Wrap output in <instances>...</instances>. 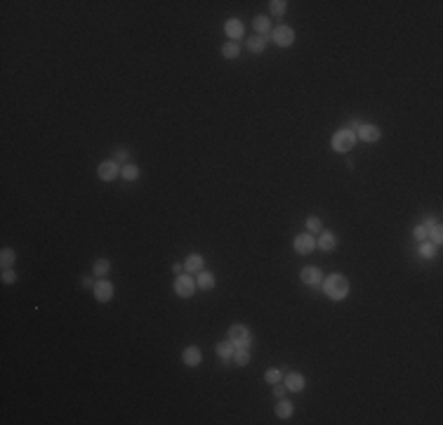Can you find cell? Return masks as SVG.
Returning a JSON list of instances; mask_svg holds the SVG:
<instances>
[{
    "mask_svg": "<svg viewBox=\"0 0 443 425\" xmlns=\"http://www.w3.org/2000/svg\"><path fill=\"white\" fill-rule=\"evenodd\" d=\"M245 47H248V52L260 54V52H264V47H266V38H264V36H253L248 43H245Z\"/></svg>",
    "mask_w": 443,
    "mask_h": 425,
    "instance_id": "d6986e66",
    "label": "cell"
},
{
    "mask_svg": "<svg viewBox=\"0 0 443 425\" xmlns=\"http://www.w3.org/2000/svg\"><path fill=\"white\" fill-rule=\"evenodd\" d=\"M181 362H184V366L193 369V366H198V364L203 362V352H200L196 345H189V347L181 352Z\"/></svg>",
    "mask_w": 443,
    "mask_h": 425,
    "instance_id": "7c38bea8",
    "label": "cell"
},
{
    "mask_svg": "<svg viewBox=\"0 0 443 425\" xmlns=\"http://www.w3.org/2000/svg\"><path fill=\"white\" fill-rule=\"evenodd\" d=\"M283 385L290 390V392H302L304 390V385H307V380H304V376L297 371H290L288 376H283Z\"/></svg>",
    "mask_w": 443,
    "mask_h": 425,
    "instance_id": "8fae6325",
    "label": "cell"
},
{
    "mask_svg": "<svg viewBox=\"0 0 443 425\" xmlns=\"http://www.w3.org/2000/svg\"><path fill=\"white\" fill-rule=\"evenodd\" d=\"M429 234H432V239H434V246H441V241H443V229H441V225H439V222H434V225H432Z\"/></svg>",
    "mask_w": 443,
    "mask_h": 425,
    "instance_id": "f546056e",
    "label": "cell"
},
{
    "mask_svg": "<svg viewBox=\"0 0 443 425\" xmlns=\"http://www.w3.org/2000/svg\"><path fill=\"white\" fill-rule=\"evenodd\" d=\"M234 350H236V347H234V343H231L229 338L215 345V352H217V357L222 359V362H224V359H231V357H234Z\"/></svg>",
    "mask_w": 443,
    "mask_h": 425,
    "instance_id": "ac0fdd59",
    "label": "cell"
},
{
    "mask_svg": "<svg viewBox=\"0 0 443 425\" xmlns=\"http://www.w3.org/2000/svg\"><path fill=\"white\" fill-rule=\"evenodd\" d=\"M196 279L191 277V274H179L177 279H175V293L179 295V298H191L193 293H196Z\"/></svg>",
    "mask_w": 443,
    "mask_h": 425,
    "instance_id": "277c9868",
    "label": "cell"
},
{
    "mask_svg": "<svg viewBox=\"0 0 443 425\" xmlns=\"http://www.w3.org/2000/svg\"><path fill=\"white\" fill-rule=\"evenodd\" d=\"M215 274L212 272H208V270H200L198 272V277H196V286L198 288H203V290H212L215 288Z\"/></svg>",
    "mask_w": 443,
    "mask_h": 425,
    "instance_id": "9a60e30c",
    "label": "cell"
},
{
    "mask_svg": "<svg viewBox=\"0 0 443 425\" xmlns=\"http://www.w3.org/2000/svg\"><path fill=\"white\" fill-rule=\"evenodd\" d=\"M307 229H309V232H323V222H321V217H316V215L307 217Z\"/></svg>",
    "mask_w": 443,
    "mask_h": 425,
    "instance_id": "f1b7e54d",
    "label": "cell"
},
{
    "mask_svg": "<svg viewBox=\"0 0 443 425\" xmlns=\"http://www.w3.org/2000/svg\"><path fill=\"white\" fill-rule=\"evenodd\" d=\"M337 244H340V239L333 234V232H321V236H318V251H323V253H333L335 248H337Z\"/></svg>",
    "mask_w": 443,
    "mask_h": 425,
    "instance_id": "4fadbf2b",
    "label": "cell"
},
{
    "mask_svg": "<svg viewBox=\"0 0 443 425\" xmlns=\"http://www.w3.org/2000/svg\"><path fill=\"white\" fill-rule=\"evenodd\" d=\"M231 359H234V364H238V366H248V364H250V350H248V347H236Z\"/></svg>",
    "mask_w": 443,
    "mask_h": 425,
    "instance_id": "44dd1931",
    "label": "cell"
},
{
    "mask_svg": "<svg viewBox=\"0 0 443 425\" xmlns=\"http://www.w3.org/2000/svg\"><path fill=\"white\" fill-rule=\"evenodd\" d=\"M269 7H271V14L283 17V14H285V9H288V2H285V0H271V2H269Z\"/></svg>",
    "mask_w": 443,
    "mask_h": 425,
    "instance_id": "4316f807",
    "label": "cell"
},
{
    "mask_svg": "<svg viewBox=\"0 0 443 425\" xmlns=\"http://www.w3.org/2000/svg\"><path fill=\"white\" fill-rule=\"evenodd\" d=\"M92 290H94V298L99 300V302H109V300L113 298V283L106 279H99Z\"/></svg>",
    "mask_w": 443,
    "mask_h": 425,
    "instance_id": "30bf717a",
    "label": "cell"
},
{
    "mask_svg": "<svg viewBox=\"0 0 443 425\" xmlns=\"http://www.w3.org/2000/svg\"><path fill=\"white\" fill-rule=\"evenodd\" d=\"M413 236H415L417 241H425V239H429V232H427L425 225H415L413 227Z\"/></svg>",
    "mask_w": 443,
    "mask_h": 425,
    "instance_id": "4dcf8cb0",
    "label": "cell"
},
{
    "mask_svg": "<svg viewBox=\"0 0 443 425\" xmlns=\"http://www.w3.org/2000/svg\"><path fill=\"white\" fill-rule=\"evenodd\" d=\"M120 177H125L127 182H135L139 177V165L135 163H125L123 168H120Z\"/></svg>",
    "mask_w": 443,
    "mask_h": 425,
    "instance_id": "7402d4cb",
    "label": "cell"
},
{
    "mask_svg": "<svg viewBox=\"0 0 443 425\" xmlns=\"http://www.w3.org/2000/svg\"><path fill=\"white\" fill-rule=\"evenodd\" d=\"M203 267H205V258H203V255H198V253L189 255V258H186V263H184V270L191 272V274H198Z\"/></svg>",
    "mask_w": 443,
    "mask_h": 425,
    "instance_id": "2e32d148",
    "label": "cell"
},
{
    "mask_svg": "<svg viewBox=\"0 0 443 425\" xmlns=\"http://www.w3.org/2000/svg\"><path fill=\"white\" fill-rule=\"evenodd\" d=\"M356 137L363 140V142H368V144H375V142H380L382 133H380V128L372 126V123H361L358 130H356Z\"/></svg>",
    "mask_w": 443,
    "mask_h": 425,
    "instance_id": "52a82bcc",
    "label": "cell"
},
{
    "mask_svg": "<svg viewBox=\"0 0 443 425\" xmlns=\"http://www.w3.org/2000/svg\"><path fill=\"white\" fill-rule=\"evenodd\" d=\"M321 288L330 300H344L349 295V279L344 274H330V277H323V283Z\"/></svg>",
    "mask_w": 443,
    "mask_h": 425,
    "instance_id": "6da1fadb",
    "label": "cell"
},
{
    "mask_svg": "<svg viewBox=\"0 0 443 425\" xmlns=\"http://www.w3.org/2000/svg\"><path fill=\"white\" fill-rule=\"evenodd\" d=\"M92 272L97 274V277H106L111 272V260H106V258H99V260H94V265H92Z\"/></svg>",
    "mask_w": 443,
    "mask_h": 425,
    "instance_id": "cb8c5ba5",
    "label": "cell"
},
{
    "mask_svg": "<svg viewBox=\"0 0 443 425\" xmlns=\"http://www.w3.org/2000/svg\"><path fill=\"white\" fill-rule=\"evenodd\" d=\"M273 411H276V416H278V418H290V416H292V411H295V407H292V402H288V399L280 397Z\"/></svg>",
    "mask_w": 443,
    "mask_h": 425,
    "instance_id": "ffe728a7",
    "label": "cell"
},
{
    "mask_svg": "<svg viewBox=\"0 0 443 425\" xmlns=\"http://www.w3.org/2000/svg\"><path fill=\"white\" fill-rule=\"evenodd\" d=\"M172 272H175V274L179 277L181 272H184V265H181V263H175V265H172Z\"/></svg>",
    "mask_w": 443,
    "mask_h": 425,
    "instance_id": "e575fe53",
    "label": "cell"
},
{
    "mask_svg": "<svg viewBox=\"0 0 443 425\" xmlns=\"http://www.w3.org/2000/svg\"><path fill=\"white\" fill-rule=\"evenodd\" d=\"M299 279H302V283L318 288V286L323 283V272L318 270V267H304V270L299 272Z\"/></svg>",
    "mask_w": 443,
    "mask_h": 425,
    "instance_id": "9c48e42d",
    "label": "cell"
},
{
    "mask_svg": "<svg viewBox=\"0 0 443 425\" xmlns=\"http://www.w3.org/2000/svg\"><path fill=\"white\" fill-rule=\"evenodd\" d=\"M264 380H266V383H271V385L283 383V371H280V369H269V371L264 373Z\"/></svg>",
    "mask_w": 443,
    "mask_h": 425,
    "instance_id": "83f0119b",
    "label": "cell"
},
{
    "mask_svg": "<svg viewBox=\"0 0 443 425\" xmlns=\"http://www.w3.org/2000/svg\"><path fill=\"white\" fill-rule=\"evenodd\" d=\"M224 33L231 38V40H241L243 33H245L243 21H241V19H229V21L224 24Z\"/></svg>",
    "mask_w": 443,
    "mask_h": 425,
    "instance_id": "5bb4252c",
    "label": "cell"
},
{
    "mask_svg": "<svg viewBox=\"0 0 443 425\" xmlns=\"http://www.w3.org/2000/svg\"><path fill=\"white\" fill-rule=\"evenodd\" d=\"M83 286H88V288H94V283H92L90 277H83Z\"/></svg>",
    "mask_w": 443,
    "mask_h": 425,
    "instance_id": "d590c367",
    "label": "cell"
},
{
    "mask_svg": "<svg viewBox=\"0 0 443 425\" xmlns=\"http://www.w3.org/2000/svg\"><path fill=\"white\" fill-rule=\"evenodd\" d=\"M238 54H241V45H238V43H234V40L222 45V57H224V59H236Z\"/></svg>",
    "mask_w": 443,
    "mask_h": 425,
    "instance_id": "d4e9b609",
    "label": "cell"
},
{
    "mask_svg": "<svg viewBox=\"0 0 443 425\" xmlns=\"http://www.w3.org/2000/svg\"><path fill=\"white\" fill-rule=\"evenodd\" d=\"M17 281V272L14 270H2V283H14Z\"/></svg>",
    "mask_w": 443,
    "mask_h": 425,
    "instance_id": "1f68e13d",
    "label": "cell"
},
{
    "mask_svg": "<svg viewBox=\"0 0 443 425\" xmlns=\"http://www.w3.org/2000/svg\"><path fill=\"white\" fill-rule=\"evenodd\" d=\"M14 260H17V253H14L12 248H2V253H0V267H2V270H9V267L14 265Z\"/></svg>",
    "mask_w": 443,
    "mask_h": 425,
    "instance_id": "603a6c76",
    "label": "cell"
},
{
    "mask_svg": "<svg viewBox=\"0 0 443 425\" xmlns=\"http://www.w3.org/2000/svg\"><path fill=\"white\" fill-rule=\"evenodd\" d=\"M253 26H255V31L260 33V36H271V21H269V17H262V14H257V17L253 19Z\"/></svg>",
    "mask_w": 443,
    "mask_h": 425,
    "instance_id": "e0dca14e",
    "label": "cell"
},
{
    "mask_svg": "<svg viewBox=\"0 0 443 425\" xmlns=\"http://www.w3.org/2000/svg\"><path fill=\"white\" fill-rule=\"evenodd\" d=\"M226 338L234 343V347H250V345H253V333H250V328L243 326V324H234V326H231Z\"/></svg>",
    "mask_w": 443,
    "mask_h": 425,
    "instance_id": "3957f363",
    "label": "cell"
},
{
    "mask_svg": "<svg viewBox=\"0 0 443 425\" xmlns=\"http://www.w3.org/2000/svg\"><path fill=\"white\" fill-rule=\"evenodd\" d=\"M292 246H295V251H297L299 255H309V253H314L316 251V239H314V234H297L295 236V241H292Z\"/></svg>",
    "mask_w": 443,
    "mask_h": 425,
    "instance_id": "8992f818",
    "label": "cell"
},
{
    "mask_svg": "<svg viewBox=\"0 0 443 425\" xmlns=\"http://www.w3.org/2000/svg\"><path fill=\"white\" fill-rule=\"evenodd\" d=\"M356 133L354 130H349V128H342V130H337L333 135V140H330V144H333V149L337 151V154H347V151H352L354 144H356Z\"/></svg>",
    "mask_w": 443,
    "mask_h": 425,
    "instance_id": "7a4b0ae2",
    "label": "cell"
},
{
    "mask_svg": "<svg viewBox=\"0 0 443 425\" xmlns=\"http://www.w3.org/2000/svg\"><path fill=\"white\" fill-rule=\"evenodd\" d=\"M127 156H130V154H127L125 149H118V151H116V158H113V161H116V163H123V161H125V163H127Z\"/></svg>",
    "mask_w": 443,
    "mask_h": 425,
    "instance_id": "836d02e7",
    "label": "cell"
},
{
    "mask_svg": "<svg viewBox=\"0 0 443 425\" xmlns=\"http://www.w3.org/2000/svg\"><path fill=\"white\" fill-rule=\"evenodd\" d=\"M436 255V246L429 244V239L420 241V258H434Z\"/></svg>",
    "mask_w": 443,
    "mask_h": 425,
    "instance_id": "484cf974",
    "label": "cell"
},
{
    "mask_svg": "<svg viewBox=\"0 0 443 425\" xmlns=\"http://www.w3.org/2000/svg\"><path fill=\"white\" fill-rule=\"evenodd\" d=\"M271 392H273V397H276V399H280L285 392H288V388H285V385H280V383H276V385H271Z\"/></svg>",
    "mask_w": 443,
    "mask_h": 425,
    "instance_id": "d6a6232c",
    "label": "cell"
},
{
    "mask_svg": "<svg viewBox=\"0 0 443 425\" xmlns=\"http://www.w3.org/2000/svg\"><path fill=\"white\" fill-rule=\"evenodd\" d=\"M97 175H99V180L104 182H113L120 175V165L116 161H101L99 168H97Z\"/></svg>",
    "mask_w": 443,
    "mask_h": 425,
    "instance_id": "ba28073f",
    "label": "cell"
},
{
    "mask_svg": "<svg viewBox=\"0 0 443 425\" xmlns=\"http://www.w3.org/2000/svg\"><path fill=\"white\" fill-rule=\"evenodd\" d=\"M271 40L278 47H290L292 43H295V31H292L290 26H276L271 31Z\"/></svg>",
    "mask_w": 443,
    "mask_h": 425,
    "instance_id": "5b68a950",
    "label": "cell"
}]
</instances>
